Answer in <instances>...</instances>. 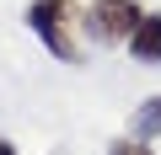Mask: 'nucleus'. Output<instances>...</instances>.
Wrapping results in <instances>:
<instances>
[{
  "label": "nucleus",
  "instance_id": "nucleus-1",
  "mask_svg": "<svg viewBox=\"0 0 161 155\" xmlns=\"http://www.w3.org/2000/svg\"><path fill=\"white\" fill-rule=\"evenodd\" d=\"M75 16H80L75 0H32V6H27V27H32V32H38V43H43L54 59H64V64H75V59H80Z\"/></svg>",
  "mask_w": 161,
  "mask_h": 155
},
{
  "label": "nucleus",
  "instance_id": "nucleus-2",
  "mask_svg": "<svg viewBox=\"0 0 161 155\" xmlns=\"http://www.w3.org/2000/svg\"><path fill=\"white\" fill-rule=\"evenodd\" d=\"M140 16L145 11L134 6V0H92L86 16H80V27H86L92 43H129L134 27H140Z\"/></svg>",
  "mask_w": 161,
  "mask_h": 155
},
{
  "label": "nucleus",
  "instance_id": "nucleus-3",
  "mask_svg": "<svg viewBox=\"0 0 161 155\" xmlns=\"http://www.w3.org/2000/svg\"><path fill=\"white\" fill-rule=\"evenodd\" d=\"M124 48H129V59H140V64H161V11H145L140 27H134V38H129Z\"/></svg>",
  "mask_w": 161,
  "mask_h": 155
},
{
  "label": "nucleus",
  "instance_id": "nucleus-4",
  "mask_svg": "<svg viewBox=\"0 0 161 155\" xmlns=\"http://www.w3.org/2000/svg\"><path fill=\"white\" fill-rule=\"evenodd\" d=\"M129 128H134V139H161V96H145L140 107H134V118H129Z\"/></svg>",
  "mask_w": 161,
  "mask_h": 155
},
{
  "label": "nucleus",
  "instance_id": "nucleus-5",
  "mask_svg": "<svg viewBox=\"0 0 161 155\" xmlns=\"http://www.w3.org/2000/svg\"><path fill=\"white\" fill-rule=\"evenodd\" d=\"M108 155H156V150H150L145 139H113V144H108Z\"/></svg>",
  "mask_w": 161,
  "mask_h": 155
},
{
  "label": "nucleus",
  "instance_id": "nucleus-6",
  "mask_svg": "<svg viewBox=\"0 0 161 155\" xmlns=\"http://www.w3.org/2000/svg\"><path fill=\"white\" fill-rule=\"evenodd\" d=\"M0 155H16V144H11V139H0Z\"/></svg>",
  "mask_w": 161,
  "mask_h": 155
}]
</instances>
